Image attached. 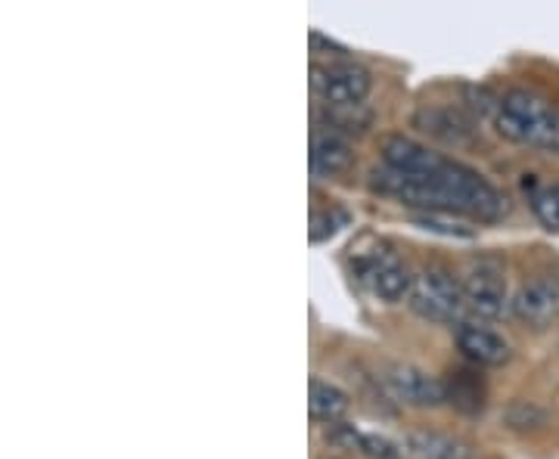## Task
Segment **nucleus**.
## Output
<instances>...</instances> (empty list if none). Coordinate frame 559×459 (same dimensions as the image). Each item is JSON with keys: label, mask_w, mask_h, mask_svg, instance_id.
I'll list each match as a JSON object with an SVG mask.
<instances>
[{"label": "nucleus", "mask_w": 559, "mask_h": 459, "mask_svg": "<svg viewBox=\"0 0 559 459\" xmlns=\"http://www.w3.org/2000/svg\"><path fill=\"white\" fill-rule=\"evenodd\" d=\"M311 53H323V57H333V62L348 60V50L336 44V40H330L323 32H311Z\"/></svg>", "instance_id": "21"}, {"label": "nucleus", "mask_w": 559, "mask_h": 459, "mask_svg": "<svg viewBox=\"0 0 559 459\" xmlns=\"http://www.w3.org/2000/svg\"><path fill=\"white\" fill-rule=\"evenodd\" d=\"M311 90L320 106H360L373 90V75L360 62H314Z\"/></svg>", "instance_id": "5"}, {"label": "nucleus", "mask_w": 559, "mask_h": 459, "mask_svg": "<svg viewBox=\"0 0 559 459\" xmlns=\"http://www.w3.org/2000/svg\"><path fill=\"white\" fill-rule=\"evenodd\" d=\"M380 159L385 168H392L399 174L426 178V174L439 171L448 156H441L439 149H429L423 143L404 137V134H385L380 141Z\"/></svg>", "instance_id": "9"}, {"label": "nucleus", "mask_w": 559, "mask_h": 459, "mask_svg": "<svg viewBox=\"0 0 559 459\" xmlns=\"http://www.w3.org/2000/svg\"><path fill=\"white\" fill-rule=\"evenodd\" d=\"M454 345L473 366H507L513 360V345L498 329L476 319H463L454 326Z\"/></svg>", "instance_id": "8"}, {"label": "nucleus", "mask_w": 559, "mask_h": 459, "mask_svg": "<svg viewBox=\"0 0 559 459\" xmlns=\"http://www.w3.org/2000/svg\"><path fill=\"white\" fill-rule=\"evenodd\" d=\"M414 124L423 134L448 143V146H466V143H473L476 131H479L476 121L469 119L463 109H454V106H419Z\"/></svg>", "instance_id": "11"}, {"label": "nucleus", "mask_w": 559, "mask_h": 459, "mask_svg": "<svg viewBox=\"0 0 559 459\" xmlns=\"http://www.w3.org/2000/svg\"><path fill=\"white\" fill-rule=\"evenodd\" d=\"M318 119L323 131H333L340 137H364L373 124V112L360 102V106H320Z\"/></svg>", "instance_id": "16"}, {"label": "nucleus", "mask_w": 559, "mask_h": 459, "mask_svg": "<svg viewBox=\"0 0 559 459\" xmlns=\"http://www.w3.org/2000/svg\"><path fill=\"white\" fill-rule=\"evenodd\" d=\"M401 459H469V444L439 432H411L399 440Z\"/></svg>", "instance_id": "15"}, {"label": "nucleus", "mask_w": 559, "mask_h": 459, "mask_svg": "<svg viewBox=\"0 0 559 459\" xmlns=\"http://www.w3.org/2000/svg\"><path fill=\"white\" fill-rule=\"evenodd\" d=\"M444 398L448 403L466 413V416H479L485 410V400H488V388L476 370H466V366H457V370H448L444 373Z\"/></svg>", "instance_id": "14"}, {"label": "nucleus", "mask_w": 559, "mask_h": 459, "mask_svg": "<svg viewBox=\"0 0 559 459\" xmlns=\"http://www.w3.org/2000/svg\"><path fill=\"white\" fill-rule=\"evenodd\" d=\"M348 220H352L348 218V212H342L336 205H330V208H314V212H311V230H308V237H311V242L333 240L342 227H348Z\"/></svg>", "instance_id": "20"}, {"label": "nucleus", "mask_w": 559, "mask_h": 459, "mask_svg": "<svg viewBox=\"0 0 559 459\" xmlns=\"http://www.w3.org/2000/svg\"><path fill=\"white\" fill-rule=\"evenodd\" d=\"M510 311L525 326L547 329L559 317V277L540 274V277L522 282L510 299Z\"/></svg>", "instance_id": "7"}, {"label": "nucleus", "mask_w": 559, "mask_h": 459, "mask_svg": "<svg viewBox=\"0 0 559 459\" xmlns=\"http://www.w3.org/2000/svg\"><path fill=\"white\" fill-rule=\"evenodd\" d=\"M495 128L503 141L559 156V109L535 90H507L495 112Z\"/></svg>", "instance_id": "2"}, {"label": "nucleus", "mask_w": 559, "mask_h": 459, "mask_svg": "<svg viewBox=\"0 0 559 459\" xmlns=\"http://www.w3.org/2000/svg\"><path fill=\"white\" fill-rule=\"evenodd\" d=\"M528 193V205L532 215L547 227V230H559V180L544 183V186H532Z\"/></svg>", "instance_id": "18"}, {"label": "nucleus", "mask_w": 559, "mask_h": 459, "mask_svg": "<svg viewBox=\"0 0 559 459\" xmlns=\"http://www.w3.org/2000/svg\"><path fill=\"white\" fill-rule=\"evenodd\" d=\"M503 422L510 432H540L547 425V410L535 400H513L503 410Z\"/></svg>", "instance_id": "19"}, {"label": "nucleus", "mask_w": 559, "mask_h": 459, "mask_svg": "<svg viewBox=\"0 0 559 459\" xmlns=\"http://www.w3.org/2000/svg\"><path fill=\"white\" fill-rule=\"evenodd\" d=\"M308 410H311V416L318 422L336 425L352 410V398L342 388H336L333 382H323L314 376V379L308 382Z\"/></svg>", "instance_id": "17"}, {"label": "nucleus", "mask_w": 559, "mask_h": 459, "mask_svg": "<svg viewBox=\"0 0 559 459\" xmlns=\"http://www.w3.org/2000/svg\"><path fill=\"white\" fill-rule=\"evenodd\" d=\"M308 161H311V174L314 178H342L355 165V146H352V141L340 137V134L318 128L311 134Z\"/></svg>", "instance_id": "12"}, {"label": "nucleus", "mask_w": 559, "mask_h": 459, "mask_svg": "<svg viewBox=\"0 0 559 459\" xmlns=\"http://www.w3.org/2000/svg\"><path fill=\"white\" fill-rule=\"evenodd\" d=\"M326 440L342 447V450H352V454H360V457L367 459H401L399 440L385 438V435H373V432H360V428L345 425V422L326 425Z\"/></svg>", "instance_id": "13"}, {"label": "nucleus", "mask_w": 559, "mask_h": 459, "mask_svg": "<svg viewBox=\"0 0 559 459\" xmlns=\"http://www.w3.org/2000/svg\"><path fill=\"white\" fill-rule=\"evenodd\" d=\"M463 299H466V311H473L479 319H498L507 307H510V295L507 286L500 280L495 267H473L463 280Z\"/></svg>", "instance_id": "10"}, {"label": "nucleus", "mask_w": 559, "mask_h": 459, "mask_svg": "<svg viewBox=\"0 0 559 459\" xmlns=\"http://www.w3.org/2000/svg\"><path fill=\"white\" fill-rule=\"evenodd\" d=\"M367 186L380 196L399 200L401 205H411V208H423L429 215H448V218L463 215L481 224H498L513 208L507 193L491 186L476 168L454 159H448L439 171L426 178H407L382 165L370 171Z\"/></svg>", "instance_id": "1"}, {"label": "nucleus", "mask_w": 559, "mask_h": 459, "mask_svg": "<svg viewBox=\"0 0 559 459\" xmlns=\"http://www.w3.org/2000/svg\"><path fill=\"white\" fill-rule=\"evenodd\" d=\"M382 385L389 391V398H395L404 407H419V410H432L448 403L444 398V382L429 376L426 370L411 366V363H389L382 370Z\"/></svg>", "instance_id": "6"}, {"label": "nucleus", "mask_w": 559, "mask_h": 459, "mask_svg": "<svg viewBox=\"0 0 559 459\" xmlns=\"http://www.w3.org/2000/svg\"><path fill=\"white\" fill-rule=\"evenodd\" d=\"M352 258H355V274L360 282H367V289L385 304H399L407 301L414 277L404 267V261L395 255V249L389 242L373 240L370 249H355L352 245Z\"/></svg>", "instance_id": "4"}, {"label": "nucleus", "mask_w": 559, "mask_h": 459, "mask_svg": "<svg viewBox=\"0 0 559 459\" xmlns=\"http://www.w3.org/2000/svg\"><path fill=\"white\" fill-rule=\"evenodd\" d=\"M407 304L417 317L429 319V323H451L457 326L463 323L466 314V299H463V286L460 280L444 270L439 264H429L414 274V286H411V295Z\"/></svg>", "instance_id": "3"}]
</instances>
